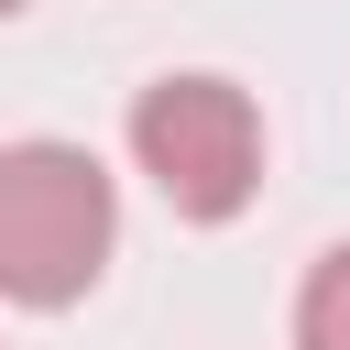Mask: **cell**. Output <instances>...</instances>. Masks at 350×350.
Returning a JSON list of instances; mask_svg holds the SVG:
<instances>
[{
	"instance_id": "obj_4",
	"label": "cell",
	"mask_w": 350,
	"mask_h": 350,
	"mask_svg": "<svg viewBox=\"0 0 350 350\" xmlns=\"http://www.w3.org/2000/svg\"><path fill=\"white\" fill-rule=\"evenodd\" d=\"M11 11H22V0H0V22H11Z\"/></svg>"
},
{
	"instance_id": "obj_2",
	"label": "cell",
	"mask_w": 350,
	"mask_h": 350,
	"mask_svg": "<svg viewBox=\"0 0 350 350\" xmlns=\"http://www.w3.org/2000/svg\"><path fill=\"white\" fill-rule=\"evenodd\" d=\"M131 164L175 219H241L262 186V109L230 77H153L131 98Z\"/></svg>"
},
{
	"instance_id": "obj_1",
	"label": "cell",
	"mask_w": 350,
	"mask_h": 350,
	"mask_svg": "<svg viewBox=\"0 0 350 350\" xmlns=\"http://www.w3.org/2000/svg\"><path fill=\"white\" fill-rule=\"evenodd\" d=\"M120 197L88 142H0V295L11 306H77L109 273Z\"/></svg>"
},
{
	"instance_id": "obj_3",
	"label": "cell",
	"mask_w": 350,
	"mask_h": 350,
	"mask_svg": "<svg viewBox=\"0 0 350 350\" xmlns=\"http://www.w3.org/2000/svg\"><path fill=\"white\" fill-rule=\"evenodd\" d=\"M295 350H350V241L306 273V295H295Z\"/></svg>"
}]
</instances>
